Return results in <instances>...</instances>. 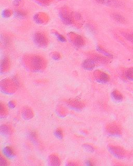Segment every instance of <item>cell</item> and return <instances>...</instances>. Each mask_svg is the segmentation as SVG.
Listing matches in <instances>:
<instances>
[{
	"label": "cell",
	"instance_id": "6da1fadb",
	"mask_svg": "<svg viewBox=\"0 0 133 166\" xmlns=\"http://www.w3.org/2000/svg\"><path fill=\"white\" fill-rule=\"evenodd\" d=\"M33 40L35 44L41 47L45 46L47 44L46 36L41 32H37L33 36Z\"/></svg>",
	"mask_w": 133,
	"mask_h": 166
},
{
	"label": "cell",
	"instance_id": "7a4b0ae2",
	"mask_svg": "<svg viewBox=\"0 0 133 166\" xmlns=\"http://www.w3.org/2000/svg\"><path fill=\"white\" fill-rule=\"evenodd\" d=\"M60 17H61V21L64 23L66 24H71L72 22V18L68 14L67 12H66V11H62L60 13Z\"/></svg>",
	"mask_w": 133,
	"mask_h": 166
},
{
	"label": "cell",
	"instance_id": "3957f363",
	"mask_svg": "<svg viewBox=\"0 0 133 166\" xmlns=\"http://www.w3.org/2000/svg\"><path fill=\"white\" fill-rule=\"evenodd\" d=\"M97 2L107 6L118 7L120 6V3L116 0H95Z\"/></svg>",
	"mask_w": 133,
	"mask_h": 166
},
{
	"label": "cell",
	"instance_id": "277c9868",
	"mask_svg": "<svg viewBox=\"0 0 133 166\" xmlns=\"http://www.w3.org/2000/svg\"><path fill=\"white\" fill-rule=\"evenodd\" d=\"M110 150L113 153L114 155H115L118 158L123 157L125 154L124 151L119 147H112L111 148Z\"/></svg>",
	"mask_w": 133,
	"mask_h": 166
},
{
	"label": "cell",
	"instance_id": "5b68a950",
	"mask_svg": "<svg viewBox=\"0 0 133 166\" xmlns=\"http://www.w3.org/2000/svg\"><path fill=\"white\" fill-rule=\"evenodd\" d=\"M111 16L114 21L120 23L124 24L126 23V19L124 17L121 15L119 14L118 13H113L111 15Z\"/></svg>",
	"mask_w": 133,
	"mask_h": 166
},
{
	"label": "cell",
	"instance_id": "8992f818",
	"mask_svg": "<svg viewBox=\"0 0 133 166\" xmlns=\"http://www.w3.org/2000/svg\"><path fill=\"white\" fill-rule=\"evenodd\" d=\"M83 67L86 70H92L95 66V63L92 60H86L85 61L83 64Z\"/></svg>",
	"mask_w": 133,
	"mask_h": 166
},
{
	"label": "cell",
	"instance_id": "52a82bcc",
	"mask_svg": "<svg viewBox=\"0 0 133 166\" xmlns=\"http://www.w3.org/2000/svg\"><path fill=\"white\" fill-rule=\"evenodd\" d=\"M112 96L116 101H122L123 99V96L121 93L118 90H114L112 93Z\"/></svg>",
	"mask_w": 133,
	"mask_h": 166
},
{
	"label": "cell",
	"instance_id": "ba28073f",
	"mask_svg": "<svg viewBox=\"0 0 133 166\" xmlns=\"http://www.w3.org/2000/svg\"><path fill=\"white\" fill-rule=\"evenodd\" d=\"M122 34L126 40L133 44V32H122Z\"/></svg>",
	"mask_w": 133,
	"mask_h": 166
},
{
	"label": "cell",
	"instance_id": "9c48e42d",
	"mask_svg": "<svg viewBox=\"0 0 133 166\" xmlns=\"http://www.w3.org/2000/svg\"><path fill=\"white\" fill-rule=\"evenodd\" d=\"M4 153H5L6 156L9 158L13 157L14 155L13 150L9 147H7L4 149Z\"/></svg>",
	"mask_w": 133,
	"mask_h": 166
},
{
	"label": "cell",
	"instance_id": "30bf717a",
	"mask_svg": "<svg viewBox=\"0 0 133 166\" xmlns=\"http://www.w3.org/2000/svg\"><path fill=\"white\" fill-rule=\"evenodd\" d=\"M33 64L35 66V67L38 68L40 67L41 65V58L39 57H35V58L33 59Z\"/></svg>",
	"mask_w": 133,
	"mask_h": 166
},
{
	"label": "cell",
	"instance_id": "8fae6325",
	"mask_svg": "<svg viewBox=\"0 0 133 166\" xmlns=\"http://www.w3.org/2000/svg\"><path fill=\"white\" fill-rule=\"evenodd\" d=\"M126 77L130 80H133V67L127 71L126 73Z\"/></svg>",
	"mask_w": 133,
	"mask_h": 166
},
{
	"label": "cell",
	"instance_id": "7c38bea8",
	"mask_svg": "<svg viewBox=\"0 0 133 166\" xmlns=\"http://www.w3.org/2000/svg\"><path fill=\"white\" fill-rule=\"evenodd\" d=\"M109 79V77L106 73H102L101 75V79H100V82L102 83H106Z\"/></svg>",
	"mask_w": 133,
	"mask_h": 166
},
{
	"label": "cell",
	"instance_id": "4fadbf2b",
	"mask_svg": "<svg viewBox=\"0 0 133 166\" xmlns=\"http://www.w3.org/2000/svg\"><path fill=\"white\" fill-rule=\"evenodd\" d=\"M76 39L75 40V44L78 47H80L81 46H82L83 44V39L81 38L80 36H78Z\"/></svg>",
	"mask_w": 133,
	"mask_h": 166
},
{
	"label": "cell",
	"instance_id": "5bb4252c",
	"mask_svg": "<svg viewBox=\"0 0 133 166\" xmlns=\"http://www.w3.org/2000/svg\"><path fill=\"white\" fill-rule=\"evenodd\" d=\"M97 50H98V51H99V52H100L104 54V55H106V56L109 57V58H112L113 57V56L112 55V54H111L107 52V51H106L103 49H102L101 47H98Z\"/></svg>",
	"mask_w": 133,
	"mask_h": 166
},
{
	"label": "cell",
	"instance_id": "9a60e30c",
	"mask_svg": "<svg viewBox=\"0 0 133 166\" xmlns=\"http://www.w3.org/2000/svg\"><path fill=\"white\" fill-rule=\"evenodd\" d=\"M15 15L16 16V17L18 18H23L25 17V14L24 13L21 11H18L15 12Z\"/></svg>",
	"mask_w": 133,
	"mask_h": 166
},
{
	"label": "cell",
	"instance_id": "2e32d148",
	"mask_svg": "<svg viewBox=\"0 0 133 166\" xmlns=\"http://www.w3.org/2000/svg\"><path fill=\"white\" fill-rule=\"evenodd\" d=\"M55 34L60 41H61V42H64V41H66L65 38H64L63 36H62L61 35H60L59 34H58L57 32H55Z\"/></svg>",
	"mask_w": 133,
	"mask_h": 166
},
{
	"label": "cell",
	"instance_id": "e0dca14e",
	"mask_svg": "<svg viewBox=\"0 0 133 166\" xmlns=\"http://www.w3.org/2000/svg\"><path fill=\"white\" fill-rule=\"evenodd\" d=\"M55 135L59 138H61L63 137V134H62V132L61 130H58L57 131H56L55 132Z\"/></svg>",
	"mask_w": 133,
	"mask_h": 166
},
{
	"label": "cell",
	"instance_id": "ac0fdd59",
	"mask_svg": "<svg viewBox=\"0 0 133 166\" xmlns=\"http://www.w3.org/2000/svg\"><path fill=\"white\" fill-rule=\"evenodd\" d=\"M86 164L87 166H93V164H92V163H91V161H89V160H87Z\"/></svg>",
	"mask_w": 133,
	"mask_h": 166
},
{
	"label": "cell",
	"instance_id": "d6986e66",
	"mask_svg": "<svg viewBox=\"0 0 133 166\" xmlns=\"http://www.w3.org/2000/svg\"><path fill=\"white\" fill-rule=\"evenodd\" d=\"M21 1V0H15V4L16 5H18L19 3H20Z\"/></svg>",
	"mask_w": 133,
	"mask_h": 166
}]
</instances>
